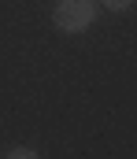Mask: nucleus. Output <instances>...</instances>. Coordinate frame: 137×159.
Listing matches in <instances>:
<instances>
[{
	"instance_id": "1",
	"label": "nucleus",
	"mask_w": 137,
	"mask_h": 159,
	"mask_svg": "<svg viewBox=\"0 0 137 159\" xmlns=\"http://www.w3.org/2000/svg\"><path fill=\"white\" fill-rule=\"evenodd\" d=\"M96 22V0H56L52 26L59 34H85Z\"/></svg>"
},
{
	"instance_id": "2",
	"label": "nucleus",
	"mask_w": 137,
	"mask_h": 159,
	"mask_svg": "<svg viewBox=\"0 0 137 159\" xmlns=\"http://www.w3.org/2000/svg\"><path fill=\"white\" fill-rule=\"evenodd\" d=\"M100 4H104L107 11H126V7H130L134 0H100Z\"/></svg>"
},
{
	"instance_id": "3",
	"label": "nucleus",
	"mask_w": 137,
	"mask_h": 159,
	"mask_svg": "<svg viewBox=\"0 0 137 159\" xmlns=\"http://www.w3.org/2000/svg\"><path fill=\"white\" fill-rule=\"evenodd\" d=\"M7 156H11V159H19V156H30V159H34V156H37V152H34V148H11Z\"/></svg>"
}]
</instances>
